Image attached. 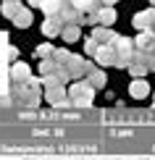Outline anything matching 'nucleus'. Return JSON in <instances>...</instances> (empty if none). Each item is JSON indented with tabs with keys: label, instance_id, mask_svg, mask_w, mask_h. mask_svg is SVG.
I'll use <instances>...</instances> for the list:
<instances>
[{
	"label": "nucleus",
	"instance_id": "obj_29",
	"mask_svg": "<svg viewBox=\"0 0 155 160\" xmlns=\"http://www.w3.org/2000/svg\"><path fill=\"white\" fill-rule=\"evenodd\" d=\"M150 8H155V0H150Z\"/></svg>",
	"mask_w": 155,
	"mask_h": 160
},
{
	"label": "nucleus",
	"instance_id": "obj_15",
	"mask_svg": "<svg viewBox=\"0 0 155 160\" xmlns=\"http://www.w3.org/2000/svg\"><path fill=\"white\" fill-rule=\"evenodd\" d=\"M39 84H42L45 89H53V87H66V82H63L58 74H48V76H42V79H39Z\"/></svg>",
	"mask_w": 155,
	"mask_h": 160
},
{
	"label": "nucleus",
	"instance_id": "obj_19",
	"mask_svg": "<svg viewBox=\"0 0 155 160\" xmlns=\"http://www.w3.org/2000/svg\"><path fill=\"white\" fill-rule=\"evenodd\" d=\"M55 68H58V63L53 61V58H42V61H39V74H42V76L55 74Z\"/></svg>",
	"mask_w": 155,
	"mask_h": 160
},
{
	"label": "nucleus",
	"instance_id": "obj_1",
	"mask_svg": "<svg viewBox=\"0 0 155 160\" xmlns=\"http://www.w3.org/2000/svg\"><path fill=\"white\" fill-rule=\"evenodd\" d=\"M11 97H16L18 102H24V105H29V108H37L39 105V79H26L24 84H16L13 87V92H11Z\"/></svg>",
	"mask_w": 155,
	"mask_h": 160
},
{
	"label": "nucleus",
	"instance_id": "obj_14",
	"mask_svg": "<svg viewBox=\"0 0 155 160\" xmlns=\"http://www.w3.org/2000/svg\"><path fill=\"white\" fill-rule=\"evenodd\" d=\"M13 24H16V26H21V29H26V26L32 24V11L21 5V11H18L16 16H13Z\"/></svg>",
	"mask_w": 155,
	"mask_h": 160
},
{
	"label": "nucleus",
	"instance_id": "obj_8",
	"mask_svg": "<svg viewBox=\"0 0 155 160\" xmlns=\"http://www.w3.org/2000/svg\"><path fill=\"white\" fill-rule=\"evenodd\" d=\"M90 37L95 39L97 45H113V39H116L118 34H116V32H113V29H108V26H95Z\"/></svg>",
	"mask_w": 155,
	"mask_h": 160
},
{
	"label": "nucleus",
	"instance_id": "obj_28",
	"mask_svg": "<svg viewBox=\"0 0 155 160\" xmlns=\"http://www.w3.org/2000/svg\"><path fill=\"white\" fill-rule=\"evenodd\" d=\"M3 3H21V0H3Z\"/></svg>",
	"mask_w": 155,
	"mask_h": 160
},
{
	"label": "nucleus",
	"instance_id": "obj_30",
	"mask_svg": "<svg viewBox=\"0 0 155 160\" xmlns=\"http://www.w3.org/2000/svg\"><path fill=\"white\" fill-rule=\"evenodd\" d=\"M152 34H155V29H152ZM152 48H155V42H152Z\"/></svg>",
	"mask_w": 155,
	"mask_h": 160
},
{
	"label": "nucleus",
	"instance_id": "obj_23",
	"mask_svg": "<svg viewBox=\"0 0 155 160\" xmlns=\"http://www.w3.org/2000/svg\"><path fill=\"white\" fill-rule=\"evenodd\" d=\"M53 50H55V48H53L50 42H42V45L37 48V55H39V61H42V58H50V55H53Z\"/></svg>",
	"mask_w": 155,
	"mask_h": 160
},
{
	"label": "nucleus",
	"instance_id": "obj_12",
	"mask_svg": "<svg viewBox=\"0 0 155 160\" xmlns=\"http://www.w3.org/2000/svg\"><path fill=\"white\" fill-rule=\"evenodd\" d=\"M113 21H116V11H113L111 5H103V8L97 11V24H100V26H108V29H111V26H113Z\"/></svg>",
	"mask_w": 155,
	"mask_h": 160
},
{
	"label": "nucleus",
	"instance_id": "obj_21",
	"mask_svg": "<svg viewBox=\"0 0 155 160\" xmlns=\"http://www.w3.org/2000/svg\"><path fill=\"white\" fill-rule=\"evenodd\" d=\"M69 55H71L69 50H53V55H50V58H53V61H55L58 66H66V61H69Z\"/></svg>",
	"mask_w": 155,
	"mask_h": 160
},
{
	"label": "nucleus",
	"instance_id": "obj_20",
	"mask_svg": "<svg viewBox=\"0 0 155 160\" xmlns=\"http://www.w3.org/2000/svg\"><path fill=\"white\" fill-rule=\"evenodd\" d=\"M126 68H129V74H132V76H137V79L147 76V68H145L142 63H129V66H126Z\"/></svg>",
	"mask_w": 155,
	"mask_h": 160
},
{
	"label": "nucleus",
	"instance_id": "obj_16",
	"mask_svg": "<svg viewBox=\"0 0 155 160\" xmlns=\"http://www.w3.org/2000/svg\"><path fill=\"white\" fill-rule=\"evenodd\" d=\"M60 37H63L66 42H76L79 39V26L76 24H66L63 29H60Z\"/></svg>",
	"mask_w": 155,
	"mask_h": 160
},
{
	"label": "nucleus",
	"instance_id": "obj_26",
	"mask_svg": "<svg viewBox=\"0 0 155 160\" xmlns=\"http://www.w3.org/2000/svg\"><path fill=\"white\" fill-rule=\"evenodd\" d=\"M113 3H116V0H100V5H111V8H113Z\"/></svg>",
	"mask_w": 155,
	"mask_h": 160
},
{
	"label": "nucleus",
	"instance_id": "obj_5",
	"mask_svg": "<svg viewBox=\"0 0 155 160\" xmlns=\"http://www.w3.org/2000/svg\"><path fill=\"white\" fill-rule=\"evenodd\" d=\"M45 100H48L53 108H66V105H69L66 87H53V89H45Z\"/></svg>",
	"mask_w": 155,
	"mask_h": 160
},
{
	"label": "nucleus",
	"instance_id": "obj_11",
	"mask_svg": "<svg viewBox=\"0 0 155 160\" xmlns=\"http://www.w3.org/2000/svg\"><path fill=\"white\" fill-rule=\"evenodd\" d=\"M60 29H63V24H60L55 16H48L42 21V34L45 37H60Z\"/></svg>",
	"mask_w": 155,
	"mask_h": 160
},
{
	"label": "nucleus",
	"instance_id": "obj_13",
	"mask_svg": "<svg viewBox=\"0 0 155 160\" xmlns=\"http://www.w3.org/2000/svg\"><path fill=\"white\" fill-rule=\"evenodd\" d=\"M87 84H90L95 92H97V89H103V87H105V74H103L100 68H92L90 74H87Z\"/></svg>",
	"mask_w": 155,
	"mask_h": 160
},
{
	"label": "nucleus",
	"instance_id": "obj_22",
	"mask_svg": "<svg viewBox=\"0 0 155 160\" xmlns=\"http://www.w3.org/2000/svg\"><path fill=\"white\" fill-rule=\"evenodd\" d=\"M97 48H100V45H97V42H95L92 37H87V39H84V55H92V58H95Z\"/></svg>",
	"mask_w": 155,
	"mask_h": 160
},
{
	"label": "nucleus",
	"instance_id": "obj_3",
	"mask_svg": "<svg viewBox=\"0 0 155 160\" xmlns=\"http://www.w3.org/2000/svg\"><path fill=\"white\" fill-rule=\"evenodd\" d=\"M113 52H116V61H113V66H116V68H126V66L132 63V52H134V42L129 37H116L113 39Z\"/></svg>",
	"mask_w": 155,
	"mask_h": 160
},
{
	"label": "nucleus",
	"instance_id": "obj_6",
	"mask_svg": "<svg viewBox=\"0 0 155 160\" xmlns=\"http://www.w3.org/2000/svg\"><path fill=\"white\" fill-rule=\"evenodd\" d=\"M63 68L69 71V79H82V76H84V58H82V55H74V52H71Z\"/></svg>",
	"mask_w": 155,
	"mask_h": 160
},
{
	"label": "nucleus",
	"instance_id": "obj_18",
	"mask_svg": "<svg viewBox=\"0 0 155 160\" xmlns=\"http://www.w3.org/2000/svg\"><path fill=\"white\" fill-rule=\"evenodd\" d=\"M18 11H21V3H3L0 5V13H3L5 18H11V21H13V16H16Z\"/></svg>",
	"mask_w": 155,
	"mask_h": 160
},
{
	"label": "nucleus",
	"instance_id": "obj_31",
	"mask_svg": "<svg viewBox=\"0 0 155 160\" xmlns=\"http://www.w3.org/2000/svg\"><path fill=\"white\" fill-rule=\"evenodd\" d=\"M152 102H155V95H152Z\"/></svg>",
	"mask_w": 155,
	"mask_h": 160
},
{
	"label": "nucleus",
	"instance_id": "obj_24",
	"mask_svg": "<svg viewBox=\"0 0 155 160\" xmlns=\"http://www.w3.org/2000/svg\"><path fill=\"white\" fill-rule=\"evenodd\" d=\"M69 3L74 5V8H76V11H87V8H90V3H92V0H69Z\"/></svg>",
	"mask_w": 155,
	"mask_h": 160
},
{
	"label": "nucleus",
	"instance_id": "obj_2",
	"mask_svg": "<svg viewBox=\"0 0 155 160\" xmlns=\"http://www.w3.org/2000/svg\"><path fill=\"white\" fill-rule=\"evenodd\" d=\"M69 95V105H76V108H90L92 100H95V89H92L87 82H74L71 89L66 92Z\"/></svg>",
	"mask_w": 155,
	"mask_h": 160
},
{
	"label": "nucleus",
	"instance_id": "obj_9",
	"mask_svg": "<svg viewBox=\"0 0 155 160\" xmlns=\"http://www.w3.org/2000/svg\"><path fill=\"white\" fill-rule=\"evenodd\" d=\"M129 95L134 100H145V97H150V84L145 82V79H134V82L129 84Z\"/></svg>",
	"mask_w": 155,
	"mask_h": 160
},
{
	"label": "nucleus",
	"instance_id": "obj_17",
	"mask_svg": "<svg viewBox=\"0 0 155 160\" xmlns=\"http://www.w3.org/2000/svg\"><path fill=\"white\" fill-rule=\"evenodd\" d=\"M60 5H63V0H42V5H39V8L45 11V18H48V16H55Z\"/></svg>",
	"mask_w": 155,
	"mask_h": 160
},
{
	"label": "nucleus",
	"instance_id": "obj_7",
	"mask_svg": "<svg viewBox=\"0 0 155 160\" xmlns=\"http://www.w3.org/2000/svg\"><path fill=\"white\" fill-rule=\"evenodd\" d=\"M8 76H11V82H13V84H24L26 79L32 76V68H29V66H26V63H18V61H16V63L11 66Z\"/></svg>",
	"mask_w": 155,
	"mask_h": 160
},
{
	"label": "nucleus",
	"instance_id": "obj_4",
	"mask_svg": "<svg viewBox=\"0 0 155 160\" xmlns=\"http://www.w3.org/2000/svg\"><path fill=\"white\" fill-rule=\"evenodd\" d=\"M134 29L139 32H147V29H155V8H147V11H139L137 16L132 18Z\"/></svg>",
	"mask_w": 155,
	"mask_h": 160
},
{
	"label": "nucleus",
	"instance_id": "obj_27",
	"mask_svg": "<svg viewBox=\"0 0 155 160\" xmlns=\"http://www.w3.org/2000/svg\"><path fill=\"white\" fill-rule=\"evenodd\" d=\"M29 5H42V0H29Z\"/></svg>",
	"mask_w": 155,
	"mask_h": 160
},
{
	"label": "nucleus",
	"instance_id": "obj_10",
	"mask_svg": "<svg viewBox=\"0 0 155 160\" xmlns=\"http://www.w3.org/2000/svg\"><path fill=\"white\" fill-rule=\"evenodd\" d=\"M113 61H116L113 48H111V45H100L97 52H95V63L97 66H113Z\"/></svg>",
	"mask_w": 155,
	"mask_h": 160
},
{
	"label": "nucleus",
	"instance_id": "obj_25",
	"mask_svg": "<svg viewBox=\"0 0 155 160\" xmlns=\"http://www.w3.org/2000/svg\"><path fill=\"white\" fill-rule=\"evenodd\" d=\"M8 61H11V63L18 61V50H16V48H8Z\"/></svg>",
	"mask_w": 155,
	"mask_h": 160
}]
</instances>
